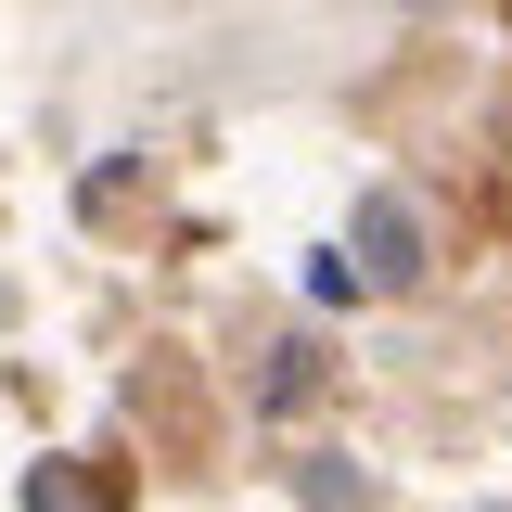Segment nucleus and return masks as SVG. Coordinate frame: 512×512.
Listing matches in <instances>:
<instances>
[{
    "label": "nucleus",
    "mask_w": 512,
    "mask_h": 512,
    "mask_svg": "<svg viewBox=\"0 0 512 512\" xmlns=\"http://www.w3.org/2000/svg\"><path fill=\"white\" fill-rule=\"evenodd\" d=\"M359 282H423V218L397 192H359Z\"/></svg>",
    "instance_id": "f257e3e1"
},
{
    "label": "nucleus",
    "mask_w": 512,
    "mask_h": 512,
    "mask_svg": "<svg viewBox=\"0 0 512 512\" xmlns=\"http://www.w3.org/2000/svg\"><path fill=\"white\" fill-rule=\"evenodd\" d=\"M26 512H128V500H116V474H90V461H39Z\"/></svg>",
    "instance_id": "f03ea898"
},
{
    "label": "nucleus",
    "mask_w": 512,
    "mask_h": 512,
    "mask_svg": "<svg viewBox=\"0 0 512 512\" xmlns=\"http://www.w3.org/2000/svg\"><path fill=\"white\" fill-rule=\"evenodd\" d=\"M308 384H320V346H282V372H269V410H295Z\"/></svg>",
    "instance_id": "7ed1b4c3"
}]
</instances>
